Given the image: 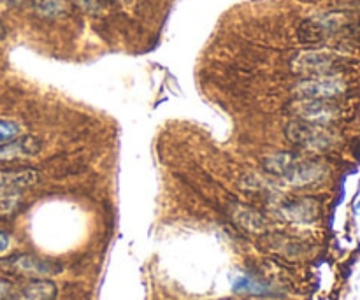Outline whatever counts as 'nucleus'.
<instances>
[{
	"label": "nucleus",
	"mask_w": 360,
	"mask_h": 300,
	"mask_svg": "<svg viewBox=\"0 0 360 300\" xmlns=\"http://www.w3.org/2000/svg\"><path fill=\"white\" fill-rule=\"evenodd\" d=\"M262 167L274 181L285 186H294V188L315 185L322 181L327 174L323 165L304 160L290 151H281V153L264 158Z\"/></svg>",
	"instance_id": "f257e3e1"
},
{
	"label": "nucleus",
	"mask_w": 360,
	"mask_h": 300,
	"mask_svg": "<svg viewBox=\"0 0 360 300\" xmlns=\"http://www.w3.org/2000/svg\"><path fill=\"white\" fill-rule=\"evenodd\" d=\"M234 218L243 225V227L248 228V230H260V228L266 225L264 218L260 216L257 211L248 209V207H238L234 213Z\"/></svg>",
	"instance_id": "ddd939ff"
},
{
	"label": "nucleus",
	"mask_w": 360,
	"mask_h": 300,
	"mask_svg": "<svg viewBox=\"0 0 360 300\" xmlns=\"http://www.w3.org/2000/svg\"><path fill=\"white\" fill-rule=\"evenodd\" d=\"M35 169L0 171V213H11L21 199V192L37 183Z\"/></svg>",
	"instance_id": "7ed1b4c3"
},
{
	"label": "nucleus",
	"mask_w": 360,
	"mask_h": 300,
	"mask_svg": "<svg viewBox=\"0 0 360 300\" xmlns=\"http://www.w3.org/2000/svg\"><path fill=\"white\" fill-rule=\"evenodd\" d=\"M23 297L27 300H55L56 287L53 281L35 280L23 288Z\"/></svg>",
	"instance_id": "9d476101"
},
{
	"label": "nucleus",
	"mask_w": 360,
	"mask_h": 300,
	"mask_svg": "<svg viewBox=\"0 0 360 300\" xmlns=\"http://www.w3.org/2000/svg\"><path fill=\"white\" fill-rule=\"evenodd\" d=\"M285 214H288V218L292 220H311L316 214V204L311 199H301L295 200V202H288L283 206Z\"/></svg>",
	"instance_id": "9b49d317"
},
{
	"label": "nucleus",
	"mask_w": 360,
	"mask_h": 300,
	"mask_svg": "<svg viewBox=\"0 0 360 300\" xmlns=\"http://www.w3.org/2000/svg\"><path fill=\"white\" fill-rule=\"evenodd\" d=\"M288 143L309 151H327L334 146V136L326 125L304 122V119H292L285 129Z\"/></svg>",
	"instance_id": "f03ea898"
},
{
	"label": "nucleus",
	"mask_w": 360,
	"mask_h": 300,
	"mask_svg": "<svg viewBox=\"0 0 360 300\" xmlns=\"http://www.w3.org/2000/svg\"><path fill=\"white\" fill-rule=\"evenodd\" d=\"M343 60L329 51H304L294 60V70L308 76H330Z\"/></svg>",
	"instance_id": "423d86ee"
},
{
	"label": "nucleus",
	"mask_w": 360,
	"mask_h": 300,
	"mask_svg": "<svg viewBox=\"0 0 360 300\" xmlns=\"http://www.w3.org/2000/svg\"><path fill=\"white\" fill-rule=\"evenodd\" d=\"M13 299H14V294L11 285L6 283V281H0V300H13Z\"/></svg>",
	"instance_id": "dca6fc26"
},
{
	"label": "nucleus",
	"mask_w": 360,
	"mask_h": 300,
	"mask_svg": "<svg viewBox=\"0 0 360 300\" xmlns=\"http://www.w3.org/2000/svg\"><path fill=\"white\" fill-rule=\"evenodd\" d=\"M21 125L14 119L0 118V144H6L21 136Z\"/></svg>",
	"instance_id": "4468645a"
},
{
	"label": "nucleus",
	"mask_w": 360,
	"mask_h": 300,
	"mask_svg": "<svg viewBox=\"0 0 360 300\" xmlns=\"http://www.w3.org/2000/svg\"><path fill=\"white\" fill-rule=\"evenodd\" d=\"M334 30L333 21L327 20H306L299 25L297 37L304 44H319Z\"/></svg>",
	"instance_id": "1a4fd4ad"
},
{
	"label": "nucleus",
	"mask_w": 360,
	"mask_h": 300,
	"mask_svg": "<svg viewBox=\"0 0 360 300\" xmlns=\"http://www.w3.org/2000/svg\"><path fill=\"white\" fill-rule=\"evenodd\" d=\"M290 111L297 119L320 123V125H326V123L336 119L338 112H340L330 100H315V98H297L295 102H292Z\"/></svg>",
	"instance_id": "0eeeda50"
},
{
	"label": "nucleus",
	"mask_w": 360,
	"mask_h": 300,
	"mask_svg": "<svg viewBox=\"0 0 360 300\" xmlns=\"http://www.w3.org/2000/svg\"><path fill=\"white\" fill-rule=\"evenodd\" d=\"M0 269L7 270V273L20 274V276L35 278V280L56 276V274L62 273V266L55 260L32 255H16L0 260Z\"/></svg>",
	"instance_id": "20e7f679"
},
{
	"label": "nucleus",
	"mask_w": 360,
	"mask_h": 300,
	"mask_svg": "<svg viewBox=\"0 0 360 300\" xmlns=\"http://www.w3.org/2000/svg\"><path fill=\"white\" fill-rule=\"evenodd\" d=\"M347 91V84L336 76H315L301 81L294 93L297 98H315V100H333Z\"/></svg>",
	"instance_id": "39448f33"
},
{
	"label": "nucleus",
	"mask_w": 360,
	"mask_h": 300,
	"mask_svg": "<svg viewBox=\"0 0 360 300\" xmlns=\"http://www.w3.org/2000/svg\"><path fill=\"white\" fill-rule=\"evenodd\" d=\"M42 9H46L48 14H56L62 9V4H60L58 0H44V2H42Z\"/></svg>",
	"instance_id": "2eb2a0df"
},
{
	"label": "nucleus",
	"mask_w": 360,
	"mask_h": 300,
	"mask_svg": "<svg viewBox=\"0 0 360 300\" xmlns=\"http://www.w3.org/2000/svg\"><path fill=\"white\" fill-rule=\"evenodd\" d=\"M232 288L238 294H246V295H266L269 294V288L264 283L257 281L255 278L248 276V274H238L232 281Z\"/></svg>",
	"instance_id": "f8f14e48"
},
{
	"label": "nucleus",
	"mask_w": 360,
	"mask_h": 300,
	"mask_svg": "<svg viewBox=\"0 0 360 300\" xmlns=\"http://www.w3.org/2000/svg\"><path fill=\"white\" fill-rule=\"evenodd\" d=\"M41 141L35 137H16L6 144H0V160H14V158L35 157L41 153Z\"/></svg>",
	"instance_id": "6e6552de"
},
{
	"label": "nucleus",
	"mask_w": 360,
	"mask_h": 300,
	"mask_svg": "<svg viewBox=\"0 0 360 300\" xmlns=\"http://www.w3.org/2000/svg\"><path fill=\"white\" fill-rule=\"evenodd\" d=\"M9 246H11V235L7 234V232L0 230V255L7 252V249H9Z\"/></svg>",
	"instance_id": "f3484780"
}]
</instances>
